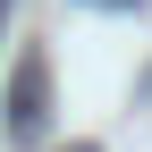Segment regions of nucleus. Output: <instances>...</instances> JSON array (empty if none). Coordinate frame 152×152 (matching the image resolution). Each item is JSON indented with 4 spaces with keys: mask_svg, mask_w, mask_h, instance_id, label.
<instances>
[{
    "mask_svg": "<svg viewBox=\"0 0 152 152\" xmlns=\"http://www.w3.org/2000/svg\"><path fill=\"white\" fill-rule=\"evenodd\" d=\"M9 9H17V0H0V26H9Z\"/></svg>",
    "mask_w": 152,
    "mask_h": 152,
    "instance_id": "obj_2",
    "label": "nucleus"
},
{
    "mask_svg": "<svg viewBox=\"0 0 152 152\" xmlns=\"http://www.w3.org/2000/svg\"><path fill=\"white\" fill-rule=\"evenodd\" d=\"M76 152H93V144H76Z\"/></svg>",
    "mask_w": 152,
    "mask_h": 152,
    "instance_id": "obj_4",
    "label": "nucleus"
},
{
    "mask_svg": "<svg viewBox=\"0 0 152 152\" xmlns=\"http://www.w3.org/2000/svg\"><path fill=\"white\" fill-rule=\"evenodd\" d=\"M0 127H9V144H34L51 127V68H42V51H26L9 76V110H0Z\"/></svg>",
    "mask_w": 152,
    "mask_h": 152,
    "instance_id": "obj_1",
    "label": "nucleus"
},
{
    "mask_svg": "<svg viewBox=\"0 0 152 152\" xmlns=\"http://www.w3.org/2000/svg\"><path fill=\"white\" fill-rule=\"evenodd\" d=\"M144 102H152V76H144Z\"/></svg>",
    "mask_w": 152,
    "mask_h": 152,
    "instance_id": "obj_3",
    "label": "nucleus"
},
{
    "mask_svg": "<svg viewBox=\"0 0 152 152\" xmlns=\"http://www.w3.org/2000/svg\"><path fill=\"white\" fill-rule=\"evenodd\" d=\"M118 9H127V0H118Z\"/></svg>",
    "mask_w": 152,
    "mask_h": 152,
    "instance_id": "obj_5",
    "label": "nucleus"
}]
</instances>
